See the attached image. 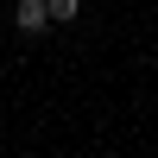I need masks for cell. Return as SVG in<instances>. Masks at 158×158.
<instances>
[{
	"mask_svg": "<svg viewBox=\"0 0 158 158\" xmlns=\"http://www.w3.org/2000/svg\"><path fill=\"white\" fill-rule=\"evenodd\" d=\"M44 13H51V25H70L82 13V0H44Z\"/></svg>",
	"mask_w": 158,
	"mask_h": 158,
	"instance_id": "2",
	"label": "cell"
},
{
	"mask_svg": "<svg viewBox=\"0 0 158 158\" xmlns=\"http://www.w3.org/2000/svg\"><path fill=\"white\" fill-rule=\"evenodd\" d=\"M13 25H19L25 38H38L51 25V13H44V0H19V6H13Z\"/></svg>",
	"mask_w": 158,
	"mask_h": 158,
	"instance_id": "1",
	"label": "cell"
}]
</instances>
